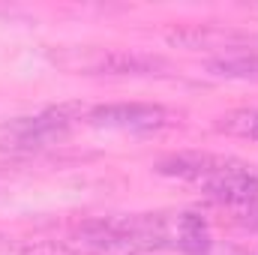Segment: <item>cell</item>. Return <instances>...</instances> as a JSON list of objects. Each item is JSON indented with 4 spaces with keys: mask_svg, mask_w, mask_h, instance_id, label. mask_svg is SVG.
I'll use <instances>...</instances> for the list:
<instances>
[{
    "mask_svg": "<svg viewBox=\"0 0 258 255\" xmlns=\"http://www.w3.org/2000/svg\"><path fill=\"white\" fill-rule=\"evenodd\" d=\"M225 159L222 156H210V153H174L156 162V171L165 177H180V180H198L204 183Z\"/></svg>",
    "mask_w": 258,
    "mask_h": 255,
    "instance_id": "8992f818",
    "label": "cell"
},
{
    "mask_svg": "<svg viewBox=\"0 0 258 255\" xmlns=\"http://www.w3.org/2000/svg\"><path fill=\"white\" fill-rule=\"evenodd\" d=\"M87 117V108L81 102H60L51 108H42L30 117H15L6 126H0V150H42L57 141H63L75 120Z\"/></svg>",
    "mask_w": 258,
    "mask_h": 255,
    "instance_id": "6da1fadb",
    "label": "cell"
},
{
    "mask_svg": "<svg viewBox=\"0 0 258 255\" xmlns=\"http://www.w3.org/2000/svg\"><path fill=\"white\" fill-rule=\"evenodd\" d=\"M21 255H72L63 246H54V243H42V246H27Z\"/></svg>",
    "mask_w": 258,
    "mask_h": 255,
    "instance_id": "ba28073f",
    "label": "cell"
},
{
    "mask_svg": "<svg viewBox=\"0 0 258 255\" xmlns=\"http://www.w3.org/2000/svg\"><path fill=\"white\" fill-rule=\"evenodd\" d=\"M171 246L180 249L183 255H207L213 246L210 225L198 213H177L171 219Z\"/></svg>",
    "mask_w": 258,
    "mask_h": 255,
    "instance_id": "5b68a950",
    "label": "cell"
},
{
    "mask_svg": "<svg viewBox=\"0 0 258 255\" xmlns=\"http://www.w3.org/2000/svg\"><path fill=\"white\" fill-rule=\"evenodd\" d=\"M90 126L99 129H120V132H153V129L171 126L174 114L153 102H111L96 105L84 117Z\"/></svg>",
    "mask_w": 258,
    "mask_h": 255,
    "instance_id": "3957f363",
    "label": "cell"
},
{
    "mask_svg": "<svg viewBox=\"0 0 258 255\" xmlns=\"http://www.w3.org/2000/svg\"><path fill=\"white\" fill-rule=\"evenodd\" d=\"M48 60L69 72H84V75H147V72L168 66L162 57H153V54H138V51H123V48H99V45L57 48L48 54Z\"/></svg>",
    "mask_w": 258,
    "mask_h": 255,
    "instance_id": "7a4b0ae2",
    "label": "cell"
},
{
    "mask_svg": "<svg viewBox=\"0 0 258 255\" xmlns=\"http://www.w3.org/2000/svg\"><path fill=\"white\" fill-rule=\"evenodd\" d=\"M204 189L210 198L228 207H255L258 204V174H252L246 165L225 159L207 180Z\"/></svg>",
    "mask_w": 258,
    "mask_h": 255,
    "instance_id": "277c9868",
    "label": "cell"
},
{
    "mask_svg": "<svg viewBox=\"0 0 258 255\" xmlns=\"http://www.w3.org/2000/svg\"><path fill=\"white\" fill-rule=\"evenodd\" d=\"M219 78H240V81H258V54L249 57H222L207 66Z\"/></svg>",
    "mask_w": 258,
    "mask_h": 255,
    "instance_id": "52a82bcc",
    "label": "cell"
}]
</instances>
